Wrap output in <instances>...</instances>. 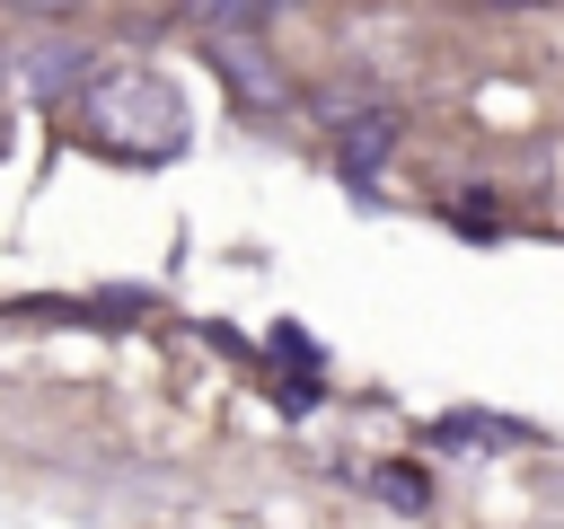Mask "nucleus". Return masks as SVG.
Wrapping results in <instances>:
<instances>
[{
    "instance_id": "1",
    "label": "nucleus",
    "mask_w": 564,
    "mask_h": 529,
    "mask_svg": "<svg viewBox=\"0 0 564 529\" xmlns=\"http://www.w3.org/2000/svg\"><path fill=\"white\" fill-rule=\"evenodd\" d=\"M79 115L106 159H176L185 150V97L159 71H97L79 88Z\"/></svg>"
},
{
    "instance_id": "2",
    "label": "nucleus",
    "mask_w": 564,
    "mask_h": 529,
    "mask_svg": "<svg viewBox=\"0 0 564 529\" xmlns=\"http://www.w3.org/2000/svg\"><path fill=\"white\" fill-rule=\"evenodd\" d=\"M88 79H97V44H79V35L18 44V88H35V97H79Z\"/></svg>"
},
{
    "instance_id": "3",
    "label": "nucleus",
    "mask_w": 564,
    "mask_h": 529,
    "mask_svg": "<svg viewBox=\"0 0 564 529\" xmlns=\"http://www.w3.org/2000/svg\"><path fill=\"white\" fill-rule=\"evenodd\" d=\"M388 141H397V115H379V106L335 115V150H344V168H352V176H370V168L388 159Z\"/></svg>"
},
{
    "instance_id": "4",
    "label": "nucleus",
    "mask_w": 564,
    "mask_h": 529,
    "mask_svg": "<svg viewBox=\"0 0 564 529\" xmlns=\"http://www.w3.org/2000/svg\"><path fill=\"white\" fill-rule=\"evenodd\" d=\"M212 53H220V71H229V88H238V97H256V106H291L282 71H273L256 44H212Z\"/></svg>"
},
{
    "instance_id": "5",
    "label": "nucleus",
    "mask_w": 564,
    "mask_h": 529,
    "mask_svg": "<svg viewBox=\"0 0 564 529\" xmlns=\"http://www.w3.org/2000/svg\"><path fill=\"white\" fill-rule=\"evenodd\" d=\"M441 441H529V432H520V423H494V414H449Z\"/></svg>"
}]
</instances>
